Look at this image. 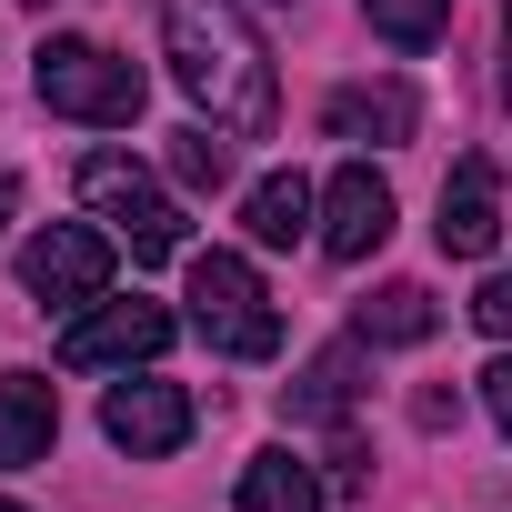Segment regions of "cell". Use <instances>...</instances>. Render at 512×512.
<instances>
[{"instance_id":"1","label":"cell","mask_w":512,"mask_h":512,"mask_svg":"<svg viewBox=\"0 0 512 512\" xmlns=\"http://www.w3.org/2000/svg\"><path fill=\"white\" fill-rule=\"evenodd\" d=\"M161 41H171V71L181 91L221 121V131H272V51L262 31L241 21V0H161Z\"/></svg>"},{"instance_id":"2","label":"cell","mask_w":512,"mask_h":512,"mask_svg":"<svg viewBox=\"0 0 512 512\" xmlns=\"http://www.w3.org/2000/svg\"><path fill=\"white\" fill-rule=\"evenodd\" d=\"M191 332L231 362H272L282 352V312L262 292V272L241 251H191Z\"/></svg>"},{"instance_id":"3","label":"cell","mask_w":512,"mask_h":512,"mask_svg":"<svg viewBox=\"0 0 512 512\" xmlns=\"http://www.w3.org/2000/svg\"><path fill=\"white\" fill-rule=\"evenodd\" d=\"M31 91L61 111V121H101V131H131L141 121V101H151V81L121 61V51H101V41H41V61H31Z\"/></svg>"},{"instance_id":"4","label":"cell","mask_w":512,"mask_h":512,"mask_svg":"<svg viewBox=\"0 0 512 512\" xmlns=\"http://www.w3.org/2000/svg\"><path fill=\"white\" fill-rule=\"evenodd\" d=\"M81 201L131 241V262H171V251H181V201H171L131 151H91V161H81Z\"/></svg>"},{"instance_id":"5","label":"cell","mask_w":512,"mask_h":512,"mask_svg":"<svg viewBox=\"0 0 512 512\" xmlns=\"http://www.w3.org/2000/svg\"><path fill=\"white\" fill-rule=\"evenodd\" d=\"M171 332H181V322H171L161 302H141V292H131V302H111V292H101L91 312H71L61 362H71V372H131V362L171 352Z\"/></svg>"},{"instance_id":"6","label":"cell","mask_w":512,"mask_h":512,"mask_svg":"<svg viewBox=\"0 0 512 512\" xmlns=\"http://www.w3.org/2000/svg\"><path fill=\"white\" fill-rule=\"evenodd\" d=\"M21 282H31V302H51V312H91V302L111 292V241H101L91 221H51V231L21 241Z\"/></svg>"},{"instance_id":"7","label":"cell","mask_w":512,"mask_h":512,"mask_svg":"<svg viewBox=\"0 0 512 512\" xmlns=\"http://www.w3.org/2000/svg\"><path fill=\"white\" fill-rule=\"evenodd\" d=\"M382 241H392V181L372 161H342L322 181V251L332 262H372Z\"/></svg>"},{"instance_id":"8","label":"cell","mask_w":512,"mask_h":512,"mask_svg":"<svg viewBox=\"0 0 512 512\" xmlns=\"http://www.w3.org/2000/svg\"><path fill=\"white\" fill-rule=\"evenodd\" d=\"M101 432H111L131 462H161V452L191 442V392H181V382H111Z\"/></svg>"},{"instance_id":"9","label":"cell","mask_w":512,"mask_h":512,"mask_svg":"<svg viewBox=\"0 0 512 512\" xmlns=\"http://www.w3.org/2000/svg\"><path fill=\"white\" fill-rule=\"evenodd\" d=\"M432 241L452 251V262H482V251L502 241V181H492V161H452V181H442V221H432Z\"/></svg>"},{"instance_id":"10","label":"cell","mask_w":512,"mask_h":512,"mask_svg":"<svg viewBox=\"0 0 512 512\" xmlns=\"http://www.w3.org/2000/svg\"><path fill=\"white\" fill-rule=\"evenodd\" d=\"M61 442V402L41 372H0V472H31Z\"/></svg>"},{"instance_id":"11","label":"cell","mask_w":512,"mask_h":512,"mask_svg":"<svg viewBox=\"0 0 512 512\" xmlns=\"http://www.w3.org/2000/svg\"><path fill=\"white\" fill-rule=\"evenodd\" d=\"M412 121H422L412 81H352V91L322 101V131L332 141H412Z\"/></svg>"},{"instance_id":"12","label":"cell","mask_w":512,"mask_h":512,"mask_svg":"<svg viewBox=\"0 0 512 512\" xmlns=\"http://www.w3.org/2000/svg\"><path fill=\"white\" fill-rule=\"evenodd\" d=\"M312 211H322V191H312L302 171H272V181H251V201H241V231L262 241V251H292V241L312 231Z\"/></svg>"},{"instance_id":"13","label":"cell","mask_w":512,"mask_h":512,"mask_svg":"<svg viewBox=\"0 0 512 512\" xmlns=\"http://www.w3.org/2000/svg\"><path fill=\"white\" fill-rule=\"evenodd\" d=\"M231 502H241V512H322V472L272 442V452L241 462V492H231Z\"/></svg>"},{"instance_id":"14","label":"cell","mask_w":512,"mask_h":512,"mask_svg":"<svg viewBox=\"0 0 512 512\" xmlns=\"http://www.w3.org/2000/svg\"><path fill=\"white\" fill-rule=\"evenodd\" d=\"M362 352H372L362 332H352V342H332V352H322V362H312V372L292 382V412H302V422H332V412H352V382H362Z\"/></svg>"},{"instance_id":"15","label":"cell","mask_w":512,"mask_h":512,"mask_svg":"<svg viewBox=\"0 0 512 512\" xmlns=\"http://www.w3.org/2000/svg\"><path fill=\"white\" fill-rule=\"evenodd\" d=\"M432 292L422 282H392V292H372L362 302V342H382V352H402V342H432Z\"/></svg>"},{"instance_id":"16","label":"cell","mask_w":512,"mask_h":512,"mask_svg":"<svg viewBox=\"0 0 512 512\" xmlns=\"http://www.w3.org/2000/svg\"><path fill=\"white\" fill-rule=\"evenodd\" d=\"M171 181H181V191H221V181H231V131H221V121L171 131Z\"/></svg>"},{"instance_id":"17","label":"cell","mask_w":512,"mask_h":512,"mask_svg":"<svg viewBox=\"0 0 512 512\" xmlns=\"http://www.w3.org/2000/svg\"><path fill=\"white\" fill-rule=\"evenodd\" d=\"M362 21H372L382 41H402V51H432V41L452 31V0H362Z\"/></svg>"},{"instance_id":"18","label":"cell","mask_w":512,"mask_h":512,"mask_svg":"<svg viewBox=\"0 0 512 512\" xmlns=\"http://www.w3.org/2000/svg\"><path fill=\"white\" fill-rule=\"evenodd\" d=\"M472 322H482L492 342H512V272H492V282L472 292Z\"/></svg>"},{"instance_id":"19","label":"cell","mask_w":512,"mask_h":512,"mask_svg":"<svg viewBox=\"0 0 512 512\" xmlns=\"http://www.w3.org/2000/svg\"><path fill=\"white\" fill-rule=\"evenodd\" d=\"M482 412H492V422H502V432H512V352H502V362H492V372H482Z\"/></svg>"},{"instance_id":"20","label":"cell","mask_w":512,"mask_h":512,"mask_svg":"<svg viewBox=\"0 0 512 512\" xmlns=\"http://www.w3.org/2000/svg\"><path fill=\"white\" fill-rule=\"evenodd\" d=\"M502 91H512V11H502Z\"/></svg>"},{"instance_id":"21","label":"cell","mask_w":512,"mask_h":512,"mask_svg":"<svg viewBox=\"0 0 512 512\" xmlns=\"http://www.w3.org/2000/svg\"><path fill=\"white\" fill-rule=\"evenodd\" d=\"M0 221H11V181H0Z\"/></svg>"},{"instance_id":"22","label":"cell","mask_w":512,"mask_h":512,"mask_svg":"<svg viewBox=\"0 0 512 512\" xmlns=\"http://www.w3.org/2000/svg\"><path fill=\"white\" fill-rule=\"evenodd\" d=\"M0 512H21V502H0Z\"/></svg>"}]
</instances>
